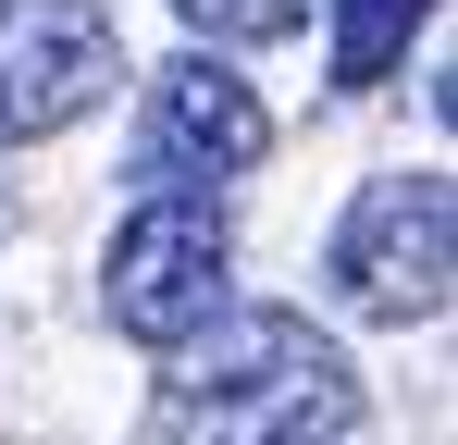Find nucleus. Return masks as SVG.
Returning <instances> with one entry per match:
<instances>
[{"instance_id": "7", "label": "nucleus", "mask_w": 458, "mask_h": 445, "mask_svg": "<svg viewBox=\"0 0 458 445\" xmlns=\"http://www.w3.org/2000/svg\"><path fill=\"white\" fill-rule=\"evenodd\" d=\"M211 50H273V38H298L310 25V0H174Z\"/></svg>"}, {"instance_id": "2", "label": "nucleus", "mask_w": 458, "mask_h": 445, "mask_svg": "<svg viewBox=\"0 0 458 445\" xmlns=\"http://www.w3.org/2000/svg\"><path fill=\"white\" fill-rule=\"evenodd\" d=\"M224 297H235V248H224V211H211L199 186H149L137 211L112 222L99 309H112L124 347H186Z\"/></svg>"}, {"instance_id": "1", "label": "nucleus", "mask_w": 458, "mask_h": 445, "mask_svg": "<svg viewBox=\"0 0 458 445\" xmlns=\"http://www.w3.org/2000/svg\"><path fill=\"white\" fill-rule=\"evenodd\" d=\"M174 359V383H161V408L186 421V433H224V445H335L347 421H360V371H347V347L310 322V309H211L186 347H161Z\"/></svg>"}, {"instance_id": "3", "label": "nucleus", "mask_w": 458, "mask_h": 445, "mask_svg": "<svg viewBox=\"0 0 458 445\" xmlns=\"http://www.w3.org/2000/svg\"><path fill=\"white\" fill-rule=\"evenodd\" d=\"M322 285L347 297L360 322H434L458 285V198L446 173H372L347 222H335V248H322Z\"/></svg>"}, {"instance_id": "4", "label": "nucleus", "mask_w": 458, "mask_h": 445, "mask_svg": "<svg viewBox=\"0 0 458 445\" xmlns=\"http://www.w3.org/2000/svg\"><path fill=\"white\" fill-rule=\"evenodd\" d=\"M124 87V38L99 0H0V148L87 124Z\"/></svg>"}, {"instance_id": "6", "label": "nucleus", "mask_w": 458, "mask_h": 445, "mask_svg": "<svg viewBox=\"0 0 458 445\" xmlns=\"http://www.w3.org/2000/svg\"><path fill=\"white\" fill-rule=\"evenodd\" d=\"M421 25H434V0H335V87H384Z\"/></svg>"}, {"instance_id": "8", "label": "nucleus", "mask_w": 458, "mask_h": 445, "mask_svg": "<svg viewBox=\"0 0 458 445\" xmlns=\"http://www.w3.org/2000/svg\"><path fill=\"white\" fill-rule=\"evenodd\" d=\"M273 445H298V433H273Z\"/></svg>"}, {"instance_id": "5", "label": "nucleus", "mask_w": 458, "mask_h": 445, "mask_svg": "<svg viewBox=\"0 0 458 445\" xmlns=\"http://www.w3.org/2000/svg\"><path fill=\"white\" fill-rule=\"evenodd\" d=\"M273 148V112H260V87L211 50H186V63L149 74V112H137V186H235L248 161Z\"/></svg>"}]
</instances>
